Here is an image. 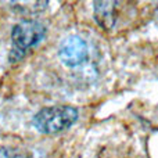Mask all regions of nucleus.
Here are the masks:
<instances>
[{"label":"nucleus","instance_id":"f03ea898","mask_svg":"<svg viewBox=\"0 0 158 158\" xmlns=\"http://www.w3.org/2000/svg\"><path fill=\"white\" fill-rule=\"evenodd\" d=\"M46 28L38 21L27 19L17 24L11 33V39L14 43V52L24 54V52L29 47L38 44L44 38Z\"/></svg>","mask_w":158,"mask_h":158},{"label":"nucleus","instance_id":"7ed1b4c3","mask_svg":"<svg viewBox=\"0 0 158 158\" xmlns=\"http://www.w3.org/2000/svg\"><path fill=\"white\" fill-rule=\"evenodd\" d=\"M58 56L67 67H77L86 60L87 46L79 36H69L61 43Z\"/></svg>","mask_w":158,"mask_h":158},{"label":"nucleus","instance_id":"f257e3e1","mask_svg":"<svg viewBox=\"0 0 158 158\" xmlns=\"http://www.w3.org/2000/svg\"><path fill=\"white\" fill-rule=\"evenodd\" d=\"M78 119V111L69 106H54L42 108L33 117L32 123L40 133L53 135L65 131Z\"/></svg>","mask_w":158,"mask_h":158},{"label":"nucleus","instance_id":"20e7f679","mask_svg":"<svg viewBox=\"0 0 158 158\" xmlns=\"http://www.w3.org/2000/svg\"><path fill=\"white\" fill-rule=\"evenodd\" d=\"M117 2H96L94 17L97 24L104 29H111L117 21Z\"/></svg>","mask_w":158,"mask_h":158},{"label":"nucleus","instance_id":"39448f33","mask_svg":"<svg viewBox=\"0 0 158 158\" xmlns=\"http://www.w3.org/2000/svg\"><path fill=\"white\" fill-rule=\"evenodd\" d=\"M0 158H29V157L17 150H11V148H7V147H0Z\"/></svg>","mask_w":158,"mask_h":158}]
</instances>
